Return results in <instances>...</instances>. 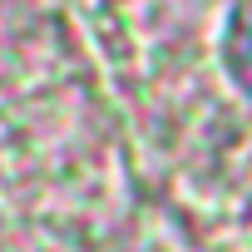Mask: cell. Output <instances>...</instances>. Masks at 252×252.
<instances>
[{"instance_id":"1","label":"cell","mask_w":252,"mask_h":252,"mask_svg":"<svg viewBox=\"0 0 252 252\" xmlns=\"http://www.w3.org/2000/svg\"><path fill=\"white\" fill-rule=\"evenodd\" d=\"M227 69L252 89V0H242L227 20Z\"/></svg>"}]
</instances>
